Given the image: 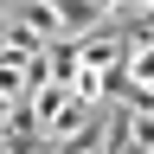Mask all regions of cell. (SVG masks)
Returning a JSON list of instances; mask_svg holds the SVG:
<instances>
[{
    "label": "cell",
    "mask_w": 154,
    "mask_h": 154,
    "mask_svg": "<svg viewBox=\"0 0 154 154\" xmlns=\"http://www.w3.org/2000/svg\"><path fill=\"white\" fill-rule=\"evenodd\" d=\"M135 13H154V0H135Z\"/></svg>",
    "instance_id": "obj_1"
}]
</instances>
